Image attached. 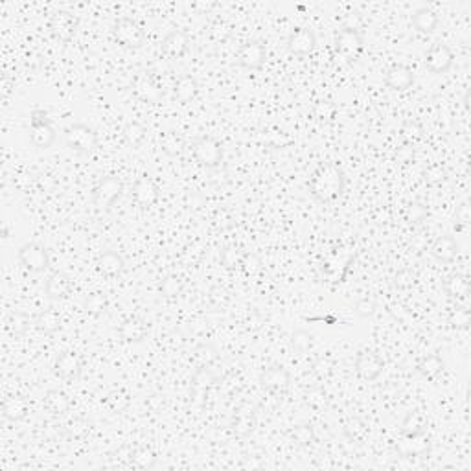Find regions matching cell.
I'll use <instances>...</instances> for the list:
<instances>
[{"mask_svg":"<svg viewBox=\"0 0 471 471\" xmlns=\"http://www.w3.org/2000/svg\"><path fill=\"white\" fill-rule=\"evenodd\" d=\"M195 358L199 359V364H201V366H208L212 361H216L217 359V350L216 348H212L210 344H203V347H199L197 350H195Z\"/></svg>","mask_w":471,"mask_h":471,"instance_id":"46","label":"cell"},{"mask_svg":"<svg viewBox=\"0 0 471 471\" xmlns=\"http://www.w3.org/2000/svg\"><path fill=\"white\" fill-rule=\"evenodd\" d=\"M291 344L298 353H306L313 348V335L306 329H296L295 333L291 335Z\"/></svg>","mask_w":471,"mask_h":471,"instance_id":"41","label":"cell"},{"mask_svg":"<svg viewBox=\"0 0 471 471\" xmlns=\"http://www.w3.org/2000/svg\"><path fill=\"white\" fill-rule=\"evenodd\" d=\"M114 39L118 41L120 45L125 48H142L146 43V34H144L142 26L131 17H120L114 21L113 26Z\"/></svg>","mask_w":471,"mask_h":471,"instance_id":"5","label":"cell"},{"mask_svg":"<svg viewBox=\"0 0 471 471\" xmlns=\"http://www.w3.org/2000/svg\"><path fill=\"white\" fill-rule=\"evenodd\" d=\"M160 50L170 59H181L190 50V37L182 30H171L160 43Z\"/></svg>","mask_w":471,"mask_h":471,"instance_id":"16","label":"cell"},{"mask_svg":"<svg viewBox=\"0 0 471 471\" xmlns=\"http://www.w3.org/2000/svg\"><path fill=\"white\" fill-rule=\"evenodd\" d=\"M443 369H446V363H443V359L438 353H429L416 366L418 374L421 377H426V380H437L438 375L443 372Z\"/></svg>","mask_w":471,"mask_h":471,"instance_id":"31","label":"cell"},{"mask_svg":"<svg viewBox=\"0 0 471 471\" xmlns=\"http://www.w3.org/2000/svg\"><path fill=\"white\" fill-rule=\"evenodd\" d=\"M256 429V410L252 405H239L232 420V431L236 437L247 438Z\"/></svg>","mask_w":471,"mask_h":471,"instance_id":"20","label":"cell"},{"mask_svg":"<svg viewBox=\"0 0 471 471\" xmlns=\"http://www.w3.org/2000/svg\"><path fill=\"white\" fill-rule=\"evenodd\" d=\"M83 358L78 352H61L56 358L54 372L63 381H78L83 374Z\"/></svg>","mask_w":471,"mask_h":471,"instance_id":"12","label":"cell"},{"mask_svg":"<svg viewBox=\"0 0 471 471\" xmlns=\"http://www.w3.org/2000/svg\"><path fill=\"white\" fill-rule=\"evenodd\" d=\"M85 307L87 311L92 313V315H100V313H103L107 309V300H105V296L102 295H91L87 298Z\"/></svg>","mask_w":471,"mask_h":471,"instance_id":"47","label":"cell"},{"mask_svg":"<svg viewBox=\"0 0 471 471\" xmlns=\"http://www.w3.org/2000/svg\"><path fill=\"white\" fill-rule=\"evenodd\" d=\"M451 322L457 329H468L471 324V313L468 307H457L451 315Z\"/></svg>","mask_w":471,"mask_h":471,"instance_id":"45","label":"cell"},{"mask_svg":"<svg viewBox=\"0 0 471 471\" xmlns=\"http://www.w3.org/2000/svg\"><path fill=\"white\" fill-rule=\"evenodd\" d=\"M443 291L449 298H468L471 293V282L468 276L462 274H451L443 282Z\"/></svg>","mask_w":471,"mask_h":471,"instance_id":"30","label":"cell"},{"mask_svg":"<svg viewBox=\"0 0 471 471\" xmlns=\"http://www.w3.org/2000/svg\"><path fill=\"white\" fill-rule=\"evenodd\" d=\"M131 462H133V465L138 468V470H153L155 465H157V457H155V453L151 449L140 448L133 453Z\"/></svg>","mask_w":471,"mask_h":471,"instance_id":"37","label":"cell"},{"mask_svg":"<svg viewBox=\"0 0 471 471\" xmlns=\"http://www.w3.org/2000/svg\"><path fill=\"white\" fill-rule=\"evenodd\" d=\"M443 179H446V171L442 170V166L435 164L426 170V181L429 182V184H438V182H442Z\"/></svg>","mask_w":471,"mask_h":471,"instance_id":"49","label":"cell"},{"mask_svg":"<svg viewBox=\"0 0 471 471\" xmlns=\"http://www.w3.org/2000/svg\"><path fill=\"white\" fill-rule=\"evenodd\" d=\"M50 32L56 39L67 43L78 32V19L69 12H56L50 19Z\"/></svg>","mask_w":471,"mask_h":471,"instance_id":"17","label":"cell"},{"mask_svg":"<svg viewBox=\"0 0 471 471\" xmlns=\"http://www.w3.org/2000/svg\"><path fill=\"white\" fill-rule=\"evenodd\" d=\"M56 129L52 127L48 113L43 109H35L30 114V142L37 149H50L56 142Z\"/></svg>","mask_w":471,"mask_h":471,"instance_id":"2","label":"cell"},{"mask_svg":"<svg viewBox=\"0 0 471 471\" xmlns=\"http://www.w3.org/2000/svg\"><path fill=\"white\" fill-rule=\"evenodd\" d=\"M413 26H415L420 34H435V30H437L438 26L437 12H432L431 8L427 6L418 8V10L413 13Z\"/></svg>","mask_w":471,"mask_h":471,"instance_id":"29","label":"cell"},{"mask_svg":"<svg viewBox=\"0 0 471 471\" xmlns=\"http://www.w3.org/2000/svg\"><path fill=\"white\" fill-rule=\"evenodd\" d=\"M347 432H348V437L352 438L353 442H361V440H364V437H366V427H364L363 421L353 420L348 424Z\"/></svg>","mask_w":471,"mask_h":471,"instance_id":"48","label":"cell"},{"mask_svg":"<svg viewBox=\"0 0 471 471\" xmlns=\"http://www.w3.org/2000/svg\"><path fill=\"white\" fill-rule=\"evenodd\" d=\"M453 52L446 43H435L427 48L426 57H424V67L431 74L442 76L453 67Z\"/></svg>","mask_w":471,"mask_h":471,"instance_id":"9","label":"cell"},{"mask_svg":"<svg viewBox=\"0 0 471 471\" xmlns=\"http://www.w3.org/2000/svg\"><path fill=\"white\" fill-rule=\"evenodd\" d=\"M241 269H243L247 276H256V274L261 273L263 263H261V260L254 252H245L243 261H241Z\"/></svg>","mask_w":471,"mask_h":471,"instance_id":"44","label":"cell"},{"mask_svg":"<svg viewBox=\"0 0 471 471\" xmlns=\"http://www.w3.org/2000/svg\"><path fill=\"white\" fill-rule=\"evenodd\" d=\"M124 192V182L120 181L116 175L103 177L102 181L98 182L96 188L92 190V203L98 210L109 212L116 203V199Z\"/></svg>","mask_w":471,"mask_h":471,"instance_id":"4","label":"cell"},{"mask_svg":"<svg viewBox=\"0 0 471 471\" xmlns=\"http://www.w3.org/2000/svg\"><path fill=\"white\" fill-rule=\"evenodd\" d=\"M265 46L261 41H247L238 50V65L245 70H258L265 63Z\"/></svg>","mask_w":471,"mask_h":471,"instance_id":"13","label":"cell"},{"mask_svg":"<svg viewBox=\"0 0 471 471\" xmlns=\"http://www.w3.org/2000/svg\"><path fill=\"white\" fill-rule=\"evenodd\" d=\"M45 409L54 416H61L69 413L70 399L61 391H48L45 396Z\"/></svg>","mask_w":471,"mask_h":471,"instance_id":"33","label":"cell"},{"mask_svg":"<svg viewBox=\"0 0 471 471\" xmlns=\"http://www.w3.org/2000/svg\"><path fill=\"white\" fill-rule=\"evenodd\" d=\"M17 260L23 265L24 271H28V273H45L46 269L50 267V254L39 243H24L19 249Z\"/></svg>","mask_w":471,"mask_h":471,"instance_id":"8","label":"cell"},{"mask_svg":"<svg viewBox=\"0 0 471 471\" xmlns=\"http://www.w3.org/2000/svg\"><path fill=\"white\" fill-rule=\"evenodd\" d=\"M402 135L407 142L415 144L416 140H420L424 137V127L418 120H407L405 124L402 125Z\"/></svg>","mask_w":471,"mask_h":471,"instance_id":"42","label":"cell"},{"mask_svg":"<svg viewBox=\"0 0 471 471\" xmlns=\"http://www.w3.org/2000/svg\"><path fill=\"white\" fill-rule=\"evenodd\" d=\"M65 142L81 155L92 153L98 148V135L85 124H74L65 129Z\"/></svg>","mask_w":471,"mask_h":471,"instance_id":"7","label":"cell"},{"mask_svg":"<svg viewBox=\"0 0 471 471\" xmlns=\"http://www.w3.org/2000/svg\"><path fill=\"white\" fill-rule=\"evenodd\" d=\"M146 133H148V129L140 122H129L124 127L125 144L131 146L133 149H138L144 144V140H146Z\"/></svg>","mask_w":471,"mask_h":471,"instance_id":"35","label":"cell"},{"mask_svg":"<svg viewBox=\"0 0 471 471\" xmlns=\"http://www.w3.org/2000/svg\"><path fill=\"white\" fill-rule=\"evenodd\" d=\"M28 415V402L24 397L13 396L4 399L2 403V416L10 421L23 420L24 416Z\"/></svg>","mask_w":471,"mask_h":471,"instance_id":"32","label":"cell"},{"mask_svg":"<svg viewBox=\"0 0 471 471\" xmlns=\"http://www.w3.org/2000/svg\"><path fill=\"white\" fill-rule=\"evenodd\" d=\"M173 92H175L177 102L186 105L192 100H195L199 94V83L197 80L193 78L192 74H182L179 80L175 81V87H173Z\"/></svg>","mask_w":471,"mask_h":471,"instance_id":"27","label":"cell"},{"mask_svg":"<svg viewBox=\"0 0 471 471\" xmlns=\"http://www.w3.org/2000/svg\"><path fill=\"white\" fill-rule=\"evenodd\" d=\"M427 216H429V212H427L426 205H421L418 201L410 203V205L407 206V212H405L407 221L413 223V225H420V223H424L427 219Z\"/></svg>","mask_w":471,"mask_h":471,"instance_id":"43","label":"cell"},{"mask_svg":"<svg viewBox=\"0 0 471 471\" xmlns=\"http://www.w3.org/2000/svg\"><path fill=\"white\" fill-rule=\"evenodd\" d=\"M459 245L453 236H438L431 245V256L440 263H451L457 258Z\"/></svg>","mask_w":471,"mask_h":471,"instance_id":"23","label":"cell"},{"mask_svg":"<svg viewBox=\"0 0 471 471\" xmlns=\"http://www.w3.org/2000/svg\"><path fill=\"white\" fill-rule=\"evenodd\" d=\"M315 114H317V118L320 120V122H324V120H329L333 116L335 107L329 102H320L317 105V109H315Z\"/></svg>","mask_w":471,"mask_h":471,"instance_id":"50","label":"cell"},{"mask_svg":"<svg viewBox=\"0 0 471 471\" xmlns=\"http://www.w3.org/2000/svg\"><path fill=\"white\" fill-rule=\"evenodd\" d=\"M355 372L363 381H375L381 375L383 369H385V361L381 358L380 353L372 352V350H361L355 355Z\"/></svg>","mask_w":471,"mask_h":471,"instance_id":"10","label":"cell"},{"mask_svg":"<svg viewBox=\"0 0 471 471\" xmlns=\"http://www.w3.org/2000/svg\"><path fill=\"white\" fill-rule=\"evenodd\" d=\"M470 206H468V203H462V205L459 206V210H457V221L460 223V225H468L470 223Z\"/></svg>","mask_w":471,"mask_h":471,"instance_id":"52","label":"cell"},{"mask_svg":"<svg viewBox=\"0 0 471 471\" xmlns=\"http://www.w3.org/2000/svg\"><path fill=\"white\" fill-rule=\"evenodd\" d=\"M72 289V280L67 273H54L50 278L46 280L45 293L50 300H59L65 298Z\"/></svg>","mask_w":471,"mask_h":471,"instance_id":"26","label":"cell"},{"mask_svg":"<svg viewBox=\"0 0 471 471\" xmlns=\"http://www.w3.org/2000/svg\"><path fill=\"white\" fill-rule=\"evenodd\" d=\"M335 50L347 63L359 61V57L363 56L364 52V41L359 34V30L352 28V26H344L339 30L337 41H335Z\"/></svg>","mask_w":471,"mask_h":471,"instance_id":"3","label":"cell"},{"mask_svg":"<svg viewBox=\"0 0 471 471\" xmlns=\"http://www.w3.org/2000/svg\"><path fill=\"white\" fill-rule=\"evenodd\" d=\"M344 186H347V179L342 170L329 162L318 166L309 179V193L318 203H331L335 199H339L344 192Z\"/></svg>","mask_w":471,"mask_h":471,"instance_id":"1","label":"cell"},{"mask_svg":"<svg viewBox=\"0 0 471 471\" xmlns=\"http://www.w3.org/2000/svg\"><path fill=\"white\" fill-rule=\"evenodd\" d=\"M182 280L177 274H168L162 282H160V293L166 298H177L182 293Z\"/></svg>","mask_w":471,"mask_h":471,"instance_id":"40","label":"cell"},{"mask_svg":"<svg viewBox=\"0 0 471 471\" xmlns=\"http://www.w3.org/2000/svg\"><path fill=\"white\" fill-rule=\"evenodd\" d=\"M96 265L98 271H100L103 276L113 278V276H120V274L124 273L125 260L124 256L118 254L116 250H105V252H102V254L98 256Z\"/></svg>","mask_w":471,"mask_h":471,"instance_id":"22","label":"cell"},{"mask_svg":"<svg viewBox=\"0 0 471 471\" xmlns=\"http://www.w3.org/2000/svg\"><path fill=\"white\" fill-rule=\"evenodd\" d=\"M243 254L238 247H225L221 250V265L228 271H236L241 269V261H243Z\"/></svg>","mask_w":471,"mask_h":471,"instance_id":"39","label":"cell"},{"mask_svg":"<svg viewBox=\"0 0 471 471\" xmlns=\"http://www.w3.org/2000/svg\"><path fill=\"white\" fill-rule=\"evenodd\" d=\"M214 381H216V377H214V374H212L208 366H199L192 380V397L197 405H203V403H205L208 388H210Z\"/></svg>","mask_w":471,"mask_h":471,"instance_id":"24","label":"cell"},{"mask_svg":"<svg viewBox=\"0 0 471 471\" xmlns=\"http://www.w3.org/2000/svg\"><path fill=\"white\" fill-rule=\"evenodd\" d=\"M385 85L396 92L409 91L410 87L415 85V72L405 65H394L386 70Z\"/></svg>","mask_w":471,"mask_h":471,"instance_id":"18","label":"cell"},{"mask_svg":"<svg viewBox=\"0 0 471 471\" xmlns=\"http://www.w3.org/2000/svg\"><path fill=\"white\" fill-rule=\"evenodd\" d=\"M374 309H375V304L372 300H369V298H364V300L355 304V311H358L359 317H363V318L370 317V315L374 313Z\"/></svg>","mask_w":471,"mask_h":471,"instance_id":"51","label":"cell"},{"mask_svg":"<svg viewBox=\"0 0 471 471\" xmlns=\"http://www.w3.org/2000/svg\"><path fill=\"white\" fill-rule=\"evenodd\" d=\"M317 46V35L311 28L298 26L287 37V50L295 56H309Z\"/></svg>","mask_w":471,"mask_h":471,"instance_id":"14","label":"cell"},{"mask_svg":"<svg viewBox=\"0 0 471 471\" xmlns=\"http://www.w3.org/2000/svg\"><path fill=\"white\" fill-rule=\"evenodd\" d=\"M193 159L197 160V164L203 168L214 170L219 168L223 162V146L212 137H199L192 144Z\"/></svg>","mask_w":471,"mask_h":471,"instance_id":"6","label":"cell"},{"mask_svg":"<svg viewBox=\"0 0 471 471\" xmlns=\"http://www.w3.org/2000/svg\"><path fill=\"white\" fill-rule=\"evenodd\" d=\"M159 197L160 190L157 186V182L148 175L138 177L135 186H133V199H135V203L138 206H142V208H149V206H153L159 201Z\"/></svg>","mask_w":471,"mask_h":471,"instance_id":"15","label":"cell"},{"mask_svg":"<svg viewBox=\"0 0 471 471\" xmlns=\"http://www.w3.org/2000/svg\"><path fill=\"white\" fill-rule=\"evenodd\" d=\"M133 91L140 100L146 103H159L162 98V91L159 85L155 83V80L149 74H137L133 80Z\"/></svg>","mask_w":471,"mask_h":471,"instance_id":"21","label":"cell"},{"mask_svg":"<svg viewBox=\"0 0 471 471\" xmlns=\"http://www.w3.org/2000/svg\"><path fill=\"white\" fill-rule=\"evenodd\" d=\"M397 453L402 454L403 459H413V457H420V459H426L429 451H431V440L427 437L426 432L420 435V437L405 438L403 437L399 442H397Z\"/></svg>","mask_w":471,"mask_h":471,"instance_id":"19","label":"cell"},{"mask_svg":"<svg viewBox=\"0 0 471 471\" xmlns=\"http://www.w3.org/2000/svg\"><path fill=\"white\" fill-rule=\"evenodd\" d=\"M289 438L291 442L296 443L298 448H307L315 440V429H313L311 424H300V426H295L291 429Z\"/></svg>","mask_w":471,"mask_h":471,"instance_id":"36","label":"cell"},{"mask_svg":"<svg viewBox=\"0 0 471 471\" xmlns=\"http://www.w3.org/2000/svg\"><path fill=\"white\" fill-rule=\"evenodd\" d=\"M260 383L267 392H271L274 396H284L291 386V374L282 364H273L261 372Z\"/></svg>","mask_w":471,"mask_h":471,"instance_id":"11","label":"cell"},{"mask_svg":"<svg viewBox=\"0 0 471 471\" xmlns=\"http://www.w3.org/2000/svg\"><path fill=\"white\" fill-rule=\"evenodd\" d=\"M427 431V418L420 409H415L407 413L405 420L402 421V437L413 438L420 437Z\"/></svg>","mask_w":471,"mask_h":471,"instance_id":"28","label":"cell"},{"mask_svg":"<svg viewBox=\"0 0 471 471\" xmlns=\"http://www.w3.org/2000/svg\"><path fill=\"white\" fill-rule=\"evenodd\" d=\"M35 326L43 333L54 335L57 329L61 328V318H59V315L54 309H45V311H41L37 315V318H35Z\"/></svg>","mask_w":471,"mask_h":471,"instance_id":"34","label":"cell"},{"mask_svg":"<svg viewBox=\"0 0 471 471\" xmlns=\"http://www.w3.org/2000/svg\"><path fill=\"white\" fill-rule=\"evenodd\" d=\"M118 335L125 342H142L148 337V326L142 318H127L118 328Z\"/></svg>","mask_w":471,"mask_h":471,"instance_id":"25","label":"cell"},{"mask_svg":"<svg viewBox=\"0 0 471 471\" xmlns=\"http://www.w3.org/2000/svg\"><path fill=\"white\" fill-rule=\"evenodd\" d=\"M30 328V317L24 311H13L8 317V329L12 331V335L21 337L28 331Z\"/></svg>","mask_w":471,"mask_h":471,"instance_id":"38","label":"cell"}]
</instances>
